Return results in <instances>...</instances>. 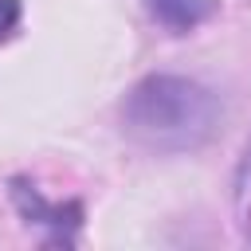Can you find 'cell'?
<instances>
[{
	"mask_svg": "<svg viewBox=\"0 0 251 251\" xmlns=\"http://www.w3.org/2000/svg\"><path fill=\"white\" fill-rule=\"evenodd\" d=\"M216 118H220L216 94L176 75H149L122 102L126 133L157 153L196 149L216 129Z\"/></svg>",
	"mask_w": 251,
	"mask_h": 251,
	"instance_id": "1",
	"label": "cell"
},
{
	"mask_svg": "<svg viewBox=\"0 0 251 251\" xmlns=\"http://www.w3.org/2000/svg\"><path fill=\"white\" fill-rule=\"evenodd\" d=\"M12 200H16V208H20V216L27 224L51 227V239L55 243H75V231L82 224V204L78 200H71V204H47L43 192L35 184L20 180V176L12 180Z\"/></svg>",
	"mask_w": 251,
	"mask_h": 251,
	"instance_id": "2",
	"label": "cell"
},
{
	"mask_svg": "<svg viewBox=\"0 0 251 251\" xmlns=\"http://www.w3.org/2000/svg\"><path fill=\"white\" fill-rule=\"evenodd\" d=\"M149 12L161 27L184 35L192 27H200L212 12H216V0H149Z\"/></svg>",
	"mask_w": 251,
	"mask_h": 251,
	"instance_id": "3",
	"label": "cell"
},
{
	"mask_svg": "<svg viewBox=\"0 0 251 251\" xmlns=\"http://www.w3.org/2000/svg\"><path fill=\"white\" fill-rule=\"evenodd\" d=\"M20 24V0H0V39H8Z\"/></svg>",
	"mask_w": 251,
	"mask_h": 251,
	"instance_id": "4",
	"label": "cell"
}]
</instances>
